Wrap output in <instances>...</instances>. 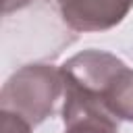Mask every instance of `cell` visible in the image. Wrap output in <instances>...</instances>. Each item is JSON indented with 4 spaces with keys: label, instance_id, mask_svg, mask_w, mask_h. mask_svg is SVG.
<instances>
[{
    "label": "cell",
    "instance_id": "2",
    "mask_svg": "<svg viewBox=\"0 0 133 133\" xmlns=\"http://www.w3.org/2000/svg\"><path fill=\"white\" fill-rule=\"evenodd\" d=\"M64 96V77L60 66L35 62L17 69L0 91V110L23 116L29 125L44 123Z\"/></svg>",
    "mask_w": 133,
    "mask_h": 133
},
{
    "label": "cell",
    "instance_id": "4",
    "mask_svg": "<svg viewBox=\"0 0 133 133\" xmlns=\"http://www.w3.org/2000/svg\"><path fill=\"white\" fill-rule=\"evenodd\" d=\"M62 133H118V121L91 108H60Z\"/></svg>",
    "mask_w": 133,
    "mask_h": 133
},
{
    "label": "cell",
    "instance_id": "5",
    "mask_svg": "<svg viewBox=\"0 0 133 133\" xmlns=\"http://www.w3.org/2000/svg\"><path fill=\"white\" fill-rule=\"evenodd\" d=\"M31 129L33 125H29L23 116L8 110H0V133H33Z\"/></svg>",
    "mask_w": 133,
    "mask_h": 133
},
{
    "label": "cell",
    "instance_id": "1",
    "mask_svg": "<svg viewBox=\"0 0 133 133\" xmlns=\"http://www.w3.org/2000/svg\"><path fill=\"white\" fill-rule=\"evenodd\" d=\"M62 108H91L133 121V69L106 50H83L60 64Z\"/></svg>",
    "mask_w": 133,
    "mask_h": 133
},
{
    "label": "cell",
    "instance_id": "3",
    "mask_svg": "<svg viewBox=\"0 0 133 133\" xmlns=\"http://www.w3.org/2000/svg\"><path fill=\"white\" fill-rule=\"evenodd\" d=\"M52 4L73 31H106L116 27L133 8V0H44Z\"/></svg>",
    "mask_w": 133,
    "mask_h": 133
},
{
    "label": "cell",
    "instance_id": "6",
    "mask_svg": "<svg viewBox=\"0 0 133 133\" xmlns=\"http://www.w3.org/2000/svg\"><path fill=\"white\" fill-rule=\"evenodd\" d=\"M31 0H2V12L4 15H10L15 10H21L29 4Z\"/></svg>",
    "mask_w": 133,
    "mask_h": 133
}]
</instances>
